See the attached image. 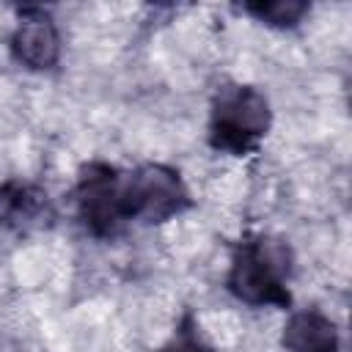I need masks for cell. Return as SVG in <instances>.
Returning <instances> with one entry per match:
<instances>
[{
  "mask_svg": "<svg viewBox=\"0 0 352 352\" xmlns=\"http://www.w3.org/2000/svg\"><path fill=\"white\" fill-rule=\"evenodd\" d=\"M286 352H341V338L330 316L316 308L294 311L280 333Z\"/></svg>",
  "mask_w": 352,
  "mask_h": 352,
  "instance_id": "7",
  "label": "cell"
},
{
  "mask_svg": "<svg viewBox=\"0 0 352 352\" xmlns=\"http://www.w3.org/2000/svg\"><path fill=\"white\" fill-rule=\"evenodd\" d=\"M124 170L107 162H88L77 173L74 201L77 214L88 234L96 239H116L126 226V206H124Z\"/></svg>",
  "mask_w": 352,
  "mask_h": 352,
  "instance_id": "4",
  "label": "cell"
},
{
  "mask_svg": "<svg viewBox=\"0 0 352 352\" xmlns=\"http://www.w3.org/2000/svg\"><path fill=\"white\" fill-rule=\"evenodd\" d=\"M289 272H292V256L289 248L278 239L248 234L236 242L226 275L228 292L253 308H289L292 292H289Z\"/></svg>",
  "mask_w": 352,
  "mask_h": 352,
  "instance_id": "1",
  "label": "cell"
},
{
  "mask_svg": "<svg viewBox=\"0 0 352 352\" xmlns=\"http://www.w3.org/2000/svg\"><path fill=\"white\" fill-rule=\"evenodd\" d=\"M272 110L267 96L242 82H226L217 88L209 110V146L231 157L253 154L270 132Z\"/></svg>",
  "mask_w": 352,
  "mask_h": 352,
  "instance_id": "2",
  "label": "cell"
},
{
  "mask_svg": "<svg viewBox=\"0 0 352 352\" xmlns=\"http://www.w3.org/2000/svg\"><path fill=\"white\" fill-rule=\"evenodd\" d=\"M11 55L19 66L30 72H47L60 58V33L47 8L25 6L16 11V25L11 33Z\"/></svg>",
  "mask_w": 352,
  "mask_h": 352,
  "instance_id": "5",
  "label": "cell"
},
{
  "mask_svg": "<svg viewBox=\"0 0 352 352\" xmlns=\"http://www.w3.org/2000/svg\"><path fill=\"white\" fill-rule=\"evenodd\" d=\"M160 352H214V349L201 338L198 324H195V322H192V316L187 314V316L179 322V327H176V333H173V338H170Z\"/></svg>",
  "mask_w": 352,
  "mask_h": 352,
  "instance_id": "9",
  "label": "cell"
},
{
  "mask_svg": "<svg viewBox=\"0 0 352 352\" xmlns=\"http://www.w3.org/2000/svg\"><path fill=\"white\" fill-rule=\"evenodd\" d=\"M55 220L52 201L30 182L8 179L0 184V226L14 234H30L47 228Z\"/></svg>",
  "mask_w": 352,
  "mask_h": 352,
  "instance_id": "6",
  "label": "cell"
},
{
  "mask_svg": "<svg viewBox=\"0 0 352 352\" xmlns=\"http://www.w3.org/2000/svg\"><path fill=\"white\" fill-rule=\"evenodd\" d=\"M121 187L129 223H165L192 206L187 184L182 182L179 170L168 165H140L126 170L121 176Z\"/></svg>",
  "mask_w": 352,
  "mask_h": 352,
  "instance_id": "3",
  "label": "cell"
},
{
  "mask_svg": "<svg viewBox=\"0 0 352 352\" xmlns=\"http://www.w3.org/2000/svg\"><path fill=\"white\" fill-rule=\"evenodd\" d=\"M242 11L270 28H294L311 11V6L305 0H256L245 3Z\"/></svg>",
  "mask_w": 352,
  "mask_h": 352,
  "instance_id": "8",
  "label": "cell"
}]
</instances>
